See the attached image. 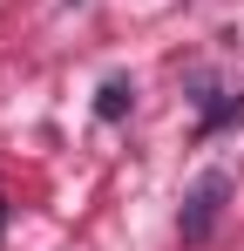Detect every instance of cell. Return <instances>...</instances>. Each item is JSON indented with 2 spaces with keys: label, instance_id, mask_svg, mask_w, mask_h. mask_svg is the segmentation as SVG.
Here are the masks:
<instances>
[{
  "label": "cell",
  "instance_id": "6da1fadb",
  "mask_svg": "<svg viewBox=\"0 0 244 251\" xmlns=\"http://www.w3.org/2000/svg\"><path fill=\"white\" fill-rule=\"evenodd\" d=\"M224 197H231V176H224V170H203L197 190L183 197V217H176V224H183V238H210V231H217V217H224Z\"/></svg>",
  "mask_w": 244,
  "mask_h": 251
},
{
  "label": "cell",
  "instance_id": "7a4b0ae2",
  "mask_svg": "<svg viewBox=\"0 0 244 251\" xmlns=\"http://www.w3.org/2000/svg\"><path fill=\"white\" fill-rule=\"evenodd\" d=\"M129 102H136V88L122 82V75H109L102 95H95V116H102V123H122V116H129Z\"/></svg>",
  "mask_w": 244,
  "mask_h": 251
},
{
  "label": "cell",
  "instance_id": "3957f363",
  "mask_svg": "<svg viewBox=\"0 0 244 251\" xmlns=\"http://www.w3.org/2000/svg\"><path fill=\"white\" fill-rule=\"evenodd\" d=\"M0 217H7V210H0Z\"/></svg>",
  "mask_w": 244,
  "mask_h": 251
}]
</instances>
